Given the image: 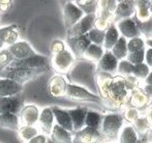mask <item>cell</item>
Returning a JSON list of instances; mask_svg holds the SVG:
<instances>
[{
	"mask_svg": "<svg viewBox=\"0 0 152 143\" xmlns=\"http://www.w3.org/2000/svg\"><path fill=\"white\" fill-rule=\"evenodd\" d=\"M119 37H120V33H119L118 29H117L116 25L112 24L109 29L106 31V35H104V40L102 48L106 51H111L113 47L116 45V43L118 42Z\"/></svg>",
	"mask_w": 152,
	"mask_h": 143,
	"instance_id": "cell-29",
	"label": "cell"
},
{
	"mask_svg": "<svg viewBox=\"0 0 152 143\" xmlns=\"http://www.w3.org/2000/svg\"><path fill=\"white\" fill-rule=\"evenodd\" d=\"M96 72H97L96 63L81 58L77 59L75 65L65 76L69 84L83 87L93 95H98Z\"/></svg>",
	"mask_w": 152,
	"mask_h": 143,
	"instance_id": "cell-1",
	"label": "cell"
},
{
	"mask_svg": "<svg viewBox=\"0 0 152 143\" xmlns=\"http://www.w3.org/2000/svg\"><path fill=\"white\" fill-rule=\"evenodd\" d=\"M145 43H146V44L148 45L149 47H152V40H147Z\"/></svg>",
	"mask_w": 152,
	"mask_h": 143,
	"instance_id": "cell-56",
	"label": "cell"
},
{
	"mask_svg": "<svg viewBox=\"0 0 152 143\" xmlns=\"http://www.w3.org/2000/svg\"><path fill=\"white\" fill-rule=\"evenodd\" d=\"M113 19H114V14L104 12V10H98L96 14L95 21H94V28L106 32L109 29V27L112 24H114Z\"/></svg>",
	"mask_w": 152,
	"mask_h": 143,
	"instance_id": "cell-26",
	"label": "cell"
},
{
	"mask_svg": "<svg viewBox=\"0 0 152 143\" xmlns=\"http://www.w3.org/2000/svg\"><path fill=\"white\" fill-rule=\"evenodd\" d=\"M147 142H148V140H147V137L145 136V137H143V138H140L138 143H147Z\"/></svg>",
	"mask_w": 152,
	"mask_h": 143,
	"instance_id": "cell-55",
	"label": "cell"
},
{
	"mask_svg": "<svg viewBox=\"0 0 152 143\" xmlns=\"http://www.w3.org/2000/svg\"><path fill=\"white\" fill-rule=\"evenodd\" d=\"M87 35H88V38L91 42V44L102 47L104 40V35H106L104 31H100V30H97V29L93 28L87 33Z\"/></svg>",
	"mask_w": 152,
	"mask_h": 143,
	"instance_id": "cell-40",
	"label": "cell"
},
{
	"mask_svg": "<svg viewBox=\"0 0 152 143\" xmlns=\"http://www.w3.org/2000/svg\"><path fill=\"white\" fill-rule=\"evenodd\" d=\"M124 118L120 113H108L102 116L100 132L107 139H116L121 132Z\"/></svg>",
	"mask_w": 152,
	"mask_h": 143,
	"instance_id": "cell-4",
	"label": "cell"
},
{
	"mask_svg": "<svg viewBox=\"0 0 152 143\" xmlns=\"http://www.w3.org/2000/svg\"><path fill=\"white\" fill-rule=\"evenodd\" d=\"M111 52H112V54L114 55L119 61L126 59V57H127V55H128L127 40L124 38L123 36H120L118 42L116 43V45L112 48Z\"/></svg>",
	"mask_w": 152,
	"mask_h": 143,
	"instance_id": "cell-34",
	"label": "cell"
},
{
	"mask_svg": "<svg viewBox=\"0 0 152 143\" xmlns=\"http://www.w3.org/2000/svg\"><path fill=\"white\" fill-rule=\"evenodd\" d=\"M74 143H100L104 139L100 130L84 127L82 130L72 133Z\"/></svg>",
	"mask_w": 152,
	"mask_h": 143,
	"instance_id": "cell-9",
	"label": "cell"
},
{
	"mask_svg": "<svg viewBox=\"0 0 152 143\" xmlns=\"http://www.w3.org/2000/svg\"><path fill=\"white\" fill-rule=\"evenodd\" d=\"M132 125L134 129V131L137 132L138 136H140V137H142V138L147 136V134H148L149 131L151 130L150 125H149L148 120H147V118L145 116H140Z\"/></svg>",
	"mask_w": 152,
	"mask_h": 143,
	"instance_id": "cell-36",
	"label": "cell"
},
{
	"mask_svg": "<svg viewBox=\"0 0 152 143\" xmlns=\"http://www.w3.org/2000/svg\"><path fill=\"white\" fill-rule=\"evenodd\" d=\"M144 85H151L152 86V71L149 73V75L144 80Z\"/></svg>",
	"mask_w": 152,
	"mask_h": 143,
	"instance_id": "cell-53",
	"label": "cell"
},
{
	"mask_svg": "<svg viewBox=\"0 0 152 143\" xmlns=\"http://www.w3.org/2000/svg\"><path fill=\"white\" fill-rule=\"evenodd\" d=\"M49 138L54 143H74L72 133L62 129L61 127H59L56 123L53 127L52 133H51Z\"/></svg>",
	"mask_w": 152,
	"mask_h": 143,
	"instance_id": "cell-27",
	"label": "cell"
},
{
	"mask_svg": "<svg viewBox=\"0 0 152 143\" xmlns=\"http://www.w3.org/2000/svg\"><path fill=\"white\" fill-rule=\"evenodd\" d=\"M145 117L147 118V120H148L149 125H150V127H151V129H152V106H151V107H149L146 110V114H145Z\"/></svg>",
	"mask_w": 152,
	"mask_h": 143,
	"instance_id": "cell-52",
	"label": "cell"
},
{
	"mask_svg": "<svg viewBox=\"0 0 152 143\" xmlns=\"http://www.w3.org/2000/svg\"><path fill=\"white\" fill-rule=\"evenodd\" d=\"M20 127L21 125L19 115L12 114V113H5V114L0 115V128L18 132Z\"/></svg>",
	"mask_w": 152,
	"mask_h": 143,
	"instance_id": "cell-28",
	"label": "cell"
},
{
	"mask_svg": "<svg viewBox=\"0 0 152 143\" xmlns=\"http://www.w3.org/2000/svg\"><path fill=\"white\" fill-rule=\"evenodd\" d=\"M139 140L140 138L132 125L124 127L119 134V143H138Z\"/></svg>",
	"mask_w": 152,
	"mask_h": 143,
	"instance_id": "cell-33",
	"label": "cell"
},
{
	"mask_svg": "<svg viewBox=\"0 0 152 143\" xmlns=\"http://www.w3.org/2000/svg\"><path fill=\"white\" fill-rule=\"evenodd\" d=\"M65 49H67L66 44L60 40H57L56 38V40H53L52 42L50 43V52L52 55L58 54V53L64 51Z\"/></svg>",
	"mask_w": 152,
	"mask_h": 143,
	"instance_id": "cell-47",
	"label": "cell"
},
{
	"mask_svg": "<svg viewBox=\"0 0 152 143\" xmlns=\"http://www.w3.org/2000/svg\"><path fill=\"white\" fill-rule=\"evenodd\" d=\"M149 12H150V15L152 17V1H150V5H149Z\"/></svg>",
	"mask_w": 152,
	"mask_h": 143,
	"instance_id": "cell-57",
	"label": "cell"
},
{
	"mask_svg": "<svg viewBox=\"0 0 152 143\" xmlns=\"http://www.w3.org/2000/svg\"><path fill=\"white\" fill-rule=\"evenodd\" d=\"M142 90L144 91V93L149 98V99L152 101V86L151 85H143L142 87Z\"/></svg>",
	"mask_w": 152,
	"mask_h": 143,
	"instance_id": "cell-51",
	"label": "cell"
},
{
	"mask_svg": "<svg viewBox=\"0 0 152 143\" xmlns=\"http://www.w3.org/2000/svg\"><path fill=\"white\" fill-rule=\"evenodd\" d=\"M134 12H136V2L134 1H130V0L117 1L113 23L116 24L119 21H122L124 19L132 18V17H134Z\"/></svg>",
	"mask_w": 152,
	"mask_h": 143,
	"instance_id": "cell-16",
	"label": "cell"
},
{
	"mask_svg": "<svg viewBox=\"0 0 152 143\" xmlns=\"http://www.w3.org/2000/svg\"><path fill=\"white\" fill-rule=\"evenodd\" d=\"M150 72H151V70L147 67L146 63H141V65H134V69H132V76L136 77L138 80L144 81Z\"/></svg>",
	"mask_w": 152,
	"mask_h": 143,
	"instance_id": "cell-39",
	"label": "cell"
},
{
	"mask_svg": "<svg viewBox=\"0 0 152 143\" xmlns=\"http://www.w3.org/2000/svg\"><path fill=\"white\" fill-rule=\"evenodd\" d=\"M67 82L63 75L56 74L52 76L48 83L49 95L53 98H64L66 92Z\"/></svg>",
	"mask_w": 152,
	"mask_h": 143,
	"instance_id": "cell-17",
	"label": "cell"
},
{
	"mask_svg": "<svg viewBox=\"0 0 152 143\" xmlns=\"http://www.w3.org/2000/svg\"><path fill=\"white\" fill-rule=\"evenodd\" d=\"M24 89V85L19 84L10 79L0 78V97H14L21 95Z\"/></svg>",
	"mask_w": 152,
	"mask_h": 143,
	"instance_id": "cell-23",
	"label": "cell"
},
{
	"mask_svg": "<svg viewBox=\"0 0 152 143\" xmlns=\"http://www.w3.org/2000/svg\"><path fill=\"white\" fill-rule=\"evenodd\" d=\"M19 25L12 24L0 28V50L6 49L18 42Z\"/></svg>",
	"mask_w": 152,
	"mask_h": 143,
	"instance_id": "cell-18",
	"label": "cell"
},
{
	"mask_svg": "<svg viewBox=\"0 0 152 143\" xmlns=\"http://www.w3.org/2000/svg\"><path fill=\"white\" fill-rule=\"evenodd\" d=\"M113 78H114V76H112L110 74L102 72H96V84H97L98 88V95H99L102 101L107 99L109 87H110Z\"/></svg>",
	"mask_w": 152,
	"mask_h": 143,
	"instance_id": "cell-25",
	"label": "cell"
},
{
	"mask_svg": "<svg viewBox=\"0 0 152 143\" xmlns=\"http://www.w3.org/2000/svg\"><path fill=\"white\" fill-rule=\"evenodd\" d=\"M96 15H87L84 16L76 25L72 27L69 30L66 31L67 37H78L81 35H85L94 28V21Z\"/></svg>",
	"mask_w": 152,
	"mask_h": 143,
	"instance_id": "cell-10",
	"label": "cell"
},
{
	"mask_svg": "<svg viewBox=\"0 0 152 143\" xmlns=\"http://www.w3.org/2000/svg\"><path fill=\"white\" fill-rule=\"evenodd\" d=\"M130 91L124 77L118 75L114 76L109 87L107 99L102 101V105L109 110H121L128 104Z\"/></svg>",
	"mask_w": 152,
	"mask_h": 143,
	"instance_id": "cell-2",
	"label": "cell"
},
{
	"mask_svg": "<svg viewBox=\"0 0 152 143\" xmlns=\"http://www.w3.org/2000/svg\"><path fill=\"white\" fill-rule=\"evenodd\" d=\"M147 140H148V141H150L151 143H152V129L150 130V131H149V133L147 134Z\"/></svg>",
	"mask_w": 152,
	"mask_h": 143,
	"instance_id": "cell-54",
	"label": "cell"
},
{
	"mask_svg": "<svg viewBox=\"0 0 152 143\" xmlns=\"http://www.w3.org/2000/svg\"><path fill=\"white\" fill-rule=\"evenodd\" d=\"M132 69H134V65L130 62H128L126 59H124V60L119 61L117 74H118V76L126 78L128 76H132Z\"/></svg>",
	"mask_w": 152,
	"mask_h": 143,
	"instance_id": "cell-42",
	"label": "cell"
},
{
	"mask_svg": "<svg viewBox=\"0 0 152 143\" xmlns=\"http://www.w3.org/2000/svg\"><path fill=\"white\" fill-rule=\"evenodd\" d=\"M24 97L17 95L14 97H0V115L5 113H12L19 115L24 107Z\"/></svg>",
	"mask_w": 152,
	"mask_h": 143,
	"instance_id": "cell-7",
	"label": "cell"
},
{
	"mask_svg": "<svg viewBox=\"0 0 152 143\" xmlns=\"http://www.w3.org/2000/svg\"><path fill=\"white\" fill-rule=\"evenodd\" d=\"M49 140V137L44 134H38L37 136H35L34 138H32L31 140H29L27 143H47Z\"/></svg>",
	"mask_w": 152,
	"mask_h": 143,
	"instance_id": "cell-50",
	"label": "cell"
},
{
	"mask_svg": "<svg viewBox=\"0 0 152 143\" xmlns=\"http://www.w3.org/2000/svg\"><path fill=\"white\" fill-rule=\"evenodd\" d=\"M84 16L83 12L74 3V1L66 2L63 6V21L66 31L76 25Z\"/></svg>",
	"mask_w": 152,
	"mask_h": 143,
	"instance_id": "cell-8",
	"label": "cell"
},
{
	"mask_svg": "<svg viewBox=\"0 0 152 143\" xmlns=\"http://www.w3.org/2000/svg\"><path fill=\"white\" fill-rule=\"evenodd\" d=\"M117 6V1L115 0H104V1H98V10H104V12H112L114 14Z\"/></svg>",
	"mask_w": 152,
	"mask_h": 143,
	"instance_id": "cell-46",
	"label": "cell"
},
{
	"mask_svg": "<svg viewBox=\"0 0 152 143\" xmlns=\"http://www.w3.org/2000/svg\"><path fill=\"white\" fill-rule=\"evenodd\" d=\"M47 143H54V142H53L52 140H51L50 138H49V140H48V142H47Z\"/></svg>",
	"mask_w": 152,
	"mask_h": 143,
	"instance_id": "cell-58",
	"label": "cell"
},
{
	"mask_svg": "<svg viewBox=\"0 0 152 143\" xmlns=\"http://www.w3.org/2000/svg\"><path fill=\"white\" fill-rule=\"evenodd\" d=\"M119 60L112 54L111 51H104V56L96 63L97 72H102L115 76L118 70Z\"/></svg>",
	"mask_w": 152,
	"mask_h": 143,
	"instance_id": "cell-19",
	"label": "cell"
},
{
	"mask_svg": "<svg viewBox=\"0 0 152 143\" xmlns=\"http://www.w3.org/2000/svg\"><path fill=\"white\" fill-rule=\"evenodd\" d=\"M65 98H67L69 100H74V101L89 102V103L102 105V100L100 99L99 95H93V93H91L90 91L83 88V87L69 84V83H67Z\"/></svg>",
	"mask_w": 152,
	"mask_h": 143,
	"instance_id": "cell-6",
	"label": "cell"
},
{
	"mask_svg": "<svg viewBox=\"0 0 152 143\" xmlns=\"http://www.w3.org/2000/svg\"><path fill=\"white\" fill-rule=\"evenodd\" d=\"M49 58L44 55L36 54L24 60H12L8 67H24V69H42L49 67Z\"/></svg>",
	"mask_w": 152,
	"mask_h": 143,
	"instance_id": "cell-13",
	"label": "cell"
},
{
	"mask_svg": "<svg viewBox=\"0 0 152 143\" xmlns=\"http://www.w3.org/2000/svg\"><path fill=\"white\" fill-rule=\"evenodd\" d=\"M49 67L42 69H24V67H7L0 74V78L10 79L19 84L24 85L26 82L36 79L40 75L47 73Z\"/></svg>",
	"mask_w": 152,
	"mask_h": 143,
	"instance_id": "cell-3",
	"label": "cell"
},
{
	"mask_svg": "<svg viewBox=\"0 0 152 143\" xmlns=\"http://www.w3.org/2000/svg\"><path fill=\"white\" fill-rule=\"evenodd\" d=\"M12 5V1H8V0H5V1H2L0 0V15L1 14H6L10 10Z\"/></svg>",
	"mask_w": 152,
	"mask_h": 143,
	"instance_id": "cell-48",
	"label": "cell"
},
{
	"mask_svg": "<svg viewBox=\"0 0 152 143\" xmlns=\"http://www.w3.org/2000/svg\"><path fill=\"white\" fill-rule=\"evenodd\" d=\"M132 19H134V22H136L141 35H144L145 37H147V40H151L152 38V18L149 21H147V22H139L134 17H132Z\"/></svg>",
	"mask_w": 152,
	"mask_h": 143,
	"instance_id": "cell-38",
	"label": "cell"
},
{
	"mask_svg": "<svg viewBox=\"0 0 152 143\" xmlns=\"http://www.w3.org/2000/svg\"><path fill=\"white\" fill-rule=\"evenodd\" d=\"M145 46H146V43H145V40L142 37H134L132 38V40H127L128 54L129 53L137 52V51H140L142 49H145Z\"/></svg>",
	"mask_w": 152,
	"mask_h": 143,
	"instance_id": "cell-41",
	"label": "cell"
},
{
	"mask_svg": "<svg viewBox=\"0 0 152 143\" xmlns=\"http://www.w3.org/2000/svg\"><path fill=\"white\" fill-rule=\"evenodd\" d=\"M67 112L69 114L70 118H72L74 132H78L82 130L85 127V118H86V114L88 112V108L79 107L69 109V110H67Z\"/></svg>",
	"mask_w": 152,
	"mask_h": 143,
	"instance_id": "cell-24",
	"label": "cell"
},
{
	"mask_svg": "<svg viewBox=\"0 0 152 143\" xmlns=\"http://www.w3.org/2000/svg\"><path fill=\"white\" fill-rule=\"evenodd\" d=\"M116 27L118 29L120 36H123L126 40H132L134 37H141V33L138 29L134 20L132 18L124 19L122 21H119L118 23H116Z\"/></svg>",
	"mask_w": 152,
	"mask_h": 143,
	"instance_id": "cell-20",
	"label": "cell"
},
{
	"mask_svg": "<svg viewBox=\"0 0 152 143\" xmlns=\"http://www.w3.org/2000/svg\"><path fill=\"white\" fill-rule=\"evenodd\" d=\"M151 40H152V38H151Z\"/></svg>",
	"mask_w": 152,
	"mask_h": 143,
	"instance_id": "cell-59",
	"label": "cell"
},
{
	"mask_svg": "<svg viewBox=\"0 0 152 143\" xmlns=\"http://www.w3.org/2000/svg\"><path fill=\"white\" fill-rule=\"evenodd\" d=\"M122 116H123L124 120H126L127 122L132 125V123L140 117V112H139V110H137L136 108H132V107H130V106H128V107H126L124 109V112H123V114H122Z\"/></svg>",
	"mask_w": 152,
	"mask_h": 143,
	"instance_id": "cell-45",
	"label": "cell"
},
{
	"mask_svg": "<svg viewBox=\"0 0 152 143\" xmlns=\"http://www.w3.org/2000/svg\"><path fill=\"white\" fill-rule=\"evenodd\" d=\"M39 113V109L35 105H24L19 114L21 127H35L38 122Z\"/></svg>",
	"mask_w": 152,
	"mask_h": 143,
	"instance_id": "cell-15",
	"label": "cell"
},
{
	"mask_svg": "<svg viewBox=\"0 0 152 143\" xmlns=\"http://www.w3.org/2000/svg\"><path fill=\"white\" fill-rule=\"evenodd\" d=\"M145 51L146 49H142L140 51H137L134 53H129L126 57V60L128 62H130L132 65H141V63H144L145 61Z\"/></svg>",
	"mask_w": 152,
	"mask_h": 143,
	"instance_id": "cell-43",
	"label": "cell"
},
{
	"mask_svg": "<svg viewBox=\"0 0 152 143\" xmlns=\"http://www.w3.org/2000/svg\"><path fill=\"white\" fill-rule=\"evenodd\" d=\"M37 125L39 127L42 134L50 137L51 133H52L53 127L55 125L54 115H53V112L51 110V107H46L40 111Z\"/></svg>",
	"mask_w": 152,
	"mask_h": 143,
	"instance_id": "cell-21",
	"label": "cell"
},
{
	"mask_svg": "<svg viewBox=\"0 0 152 143\" xmlns=\"http://www.w3.org/2000/svg\"><path fill=\"white\" fill-rule=\"evenodd\" d=\"M104 49L102 46L90 44L88 46V48L86 49L82 58L91 61V62L97 63L102 59V57L104 56Z\"/></svg>",
	"mask_w": 152,
	"mask_h": 143,
	"instance_id": "cell-31",
	"label": "cell"
},
{
	"mask_svg": "<svg viewBox=\"0 0 152 143\" xmlns=\"http://www.w3.org/2000/svg\"><path fill=\"white\" fill-rule=\"evenodd\" d=\"M136 2V12L134 18L139 22H147L152 18L149 12L150 1H134Z\"/></svg>",
	"mask_w": 152,
	"mask_h": 143,
	"instance_id": "cell-30",
	"label": "cell"
},
{
	"mask_svg": "<svg viewBox=\"0 0 152 143\" xmlns=\"http://www.w3.org/2000/svg\"><path fill=\"white\" fill-rule=\"evenodd\" d=\"M7 50L12 54L14 60H24L37 54L26 40H18L16 44L8 47Z\"/></svg>",
	"mask_w": 152,
	"mask_h": 143,
	"instance_id": "cell-11",
	"label": "cell"
},
{
	"mask_svg": "<svg viewBox=\"0 0 152 143\" xmlns=\"http://www.w3.org/2000/svg\"><path fill=\"white\" fill-rule=\"evenodd\" d=\"M12 56L10 53V51L6 49L0 50V74L12 62Z\"/></svg>",
	"mask_w": 152,
	"mask_h": 143,
	"instance_id": "cell-44",
	"label": "cell"
},
{
	"mask_svg": "<svg viewBox=\"0 0 152 143\" xmlns=\"http://www.w3.org/2000/svg\"><path fill=\"white\" fill-rule=\"evenodd\" d=\"M38 134H39V131L38 129H36V127H20V129L18 130L19 138L24 143H27Z\"/></svg>",
	"mask_w": 152,
	"mask_h": 143,
	"instance_id": "cell-37",
	"label": "cell"
},
{
	"mask_svg": "<svg viewBox=\"0 0 152 143\" xmlns=\"http://www.w3.org/2000/svg\"><path fill=\"white\" fill-rule=\"evenodd\" d=\"M144 63H146L147 67L149 69H152V47H149L146 51H145V61Z\"/></svg>",
	"mask_w": 152,
	"mask_h": 143,
	"instance_id": "cell-49",
	"label": "cell"
},
{
	"mask_svg": "<svg viewBox=\"0 0 152 143\" xmlns=\"http://www.w3.org/2000/svg\"><path fill=\"white\" fill-rule=\"evenodd\" d=\"M128 105L132 108H136L137 110L146 111L149 107L152 106V101L144 93L141 87L132 89L130 91L129 99H128Z\"/></svg>",
	"mask_w": 152,
	"mask_h": 143,
	"instance_id": "cell-14",
	"label": "cell"
},
{
	"mask_svg": "<svg viewBox=\"0 0 152 143\" xmlns=\"http://www.w3.org/2000/svg\"><path fill=\"white\" fill-rule=\"evenodd\" d=\"M102 121V115L100 113L88 110V112L86 114V118H85V127L100 130Z\"/></svg>",
	"mask_w": 152,
	"mask_h": 143,
	"instance_id": "cell-35",
	"label": "cell"
},
{
	"mask_svg": "<svg viewBox=\"0 0 152 143\" xmlns=\"http://www.w3.org/2000/svg\"><path fill=\"white\" fill-rule=\"evenodd\" d=\"M91 44L88 35H81L78 37H66V47L74 54L76 59H81L84 55L86 49Z\"/></svg>",
	"mask_w": 152,
	"mask_h": 143,
	"instance_id": "cell-12",
	"label": "cell"
},
{
	"mask_svg": "<svg viewBox=\"0 0 152 143\" xmlns=\"http://www.w3.org/2000/svg\"><path fill=\"white\" fill-rule=\"evenodd\" d=\"M51 110L54 115L55 123L61 127L62 129L66 130V131L74 133V127H72V118H70L69 114H68L67 110H64L62 108H59L57 106H52Z\"/></svg>",
	"mask_w": 152,
	"mask_h": 143,
	"instance_id": "cell-22",
	"label": "cell"
},
{
	"mask_svg": "<svg viewBox=\"0 0 152 143\" xmlns=\"http://www.w3.org/2000/svg\"><path fill=\"white\" fill-rule=\"evenodd\" d=\"M76 57L74 56L69 49H65L64 51L58 53L56 55H52L51 58V67H53L55 72L59 75H66L72 65L76 62Z\"/></svg>",
	"mask_w": 152,
	"mask_h": 143,
	"instance_id": "cell-5",
	"label": "cell"
},
{
	"mask_svg": "<svg viewBox=\"0 0 152 143\" xmlns=\"http://www.w3.org/2000/svg\"><path fill=\"white\" fill-rule=\"evenodd\" d=\"M74 3L82 10L85 16L96 15L98 12V1L96 0H76Z\"/></svg>",
	"mask_w": 152,
	"mask_h": 143,
	"instance_id": "cell-32",
	"label": "cell"
}]
</instances>
